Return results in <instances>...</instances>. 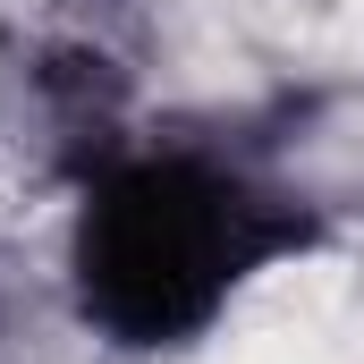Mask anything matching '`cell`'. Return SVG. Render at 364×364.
Segmentation results:
<instances>
[{"label":"cell","mask_w":364,"mask_h":364,"mask_svg":"<svg viewBox=\"0 0 364 364\" xmlns=\"http://www.w3.org/2000/svg\"><path fill=\"white\" fill-rule=\"evenodd\" d=\"M272 237H263V203L246 178L220 170H127L102 203H85V296L136 331L144 348H170L178 331L212 322L246 279L263 272Z\"/></svg>","instance_id":"obj_1"}]
</instances>
